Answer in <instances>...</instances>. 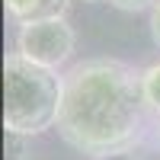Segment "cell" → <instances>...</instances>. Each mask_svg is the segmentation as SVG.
I'll list each match as a JSON object with an SVG mask.
<instances>
[{
	"label": "cell",
	"instance_id": "7",
	"mask_svg": "<svg viewBox=\"0 0 160 160\" xmlns=\"http://www.w3.org/2000/svg\"><path fill=\"white\" fill-rule=\"evenodd\" d=\"M151 38H154V45L160 48V0L151 7Z\"/></svg>",
	"mask_w": 160,
	"mask_h": 160
},
{
	"label": "cell",
	"instance_id": "3",
	"mask_svg": "<svg viewBox=\"0 0 160 160\" xmlns=\"http://www.w3.org/2000/svg\"><path fill=\"white\" fill-rule=\"evenodd\" d=\"M74 29L68 19H38V22H22L16 32V55L38 68L58 71L71 61L74 55Z\"/></svg>",
	"mask_w": 160,
	"mask_h": 160
},
{
	"label": "cell",
	"instance_id": "5",
	"mask_svg": "<svg viewBox=\"0 0 160 160\" xmlns=\"http://www.w3.org/2000/svg\"><path fill=\"white\" fill-rule=\"evenodd\" d=\"M141 96H144L148 112L160 115V61L148 64V68L141 71Z\"/></svg>",
	"mask_w": 160,
	"mask_h": 160
},
{
	"label": "cell",
	"instance_id": "8",
	"mask_svg": "<svg viewBox=\"0 0 160 160\" xmlns=\"http://www.w3.org/2000/svg\"><path fill=\"white\" fill-rule=\"evenodd\" d=\"M83 3H99V0H83Z\"/></svg>",
	"mask_w": 160,
	"mask_h": 160
},
{
	"label": "cell",
	"instance_id": "6",
	"mask_svg": "<svg viewBox=\"0 0 160 160\" xmlns=\"http://www.w3.org/2000/svg\"><path fill=\"white\" fill-rule=\"evenodd\" d=\"M109 3L118 7V10H131L135 13V10H144V7H154L157 0H109Z\"/></svg>",
	"mask_w": 160,
	"mask_h": 160
},
{
	"label": "cell",
	"instance_id": "4",
	"mask_svg": "<svg viewBox=\"0 0 160 160\" xmlns=\"http://www.w3.org/2000/svg\"><path fill=\"white\" fill-rule=\"evenodd\" d=\"M68 7H71V0H7V13L19 26L38 22V19H64Z\"/></svg>",
	"mask_w": 160,
	"mask_h": 160
},
{
	"label": "cell",
	"instance_id": "2",
	"mask_svg": "<svg viewBox=\"0 0 160 160\" xmlns=\"http://www.w3.org/2000/svg\"><path fill=\"white\" fill-rule=\"evenodd\" d=\"M64 99V77L38 68L22 55L3 58V128L7 135L32 138L58 125Z\"/></svg>",
	"mask_w": 160,
	"mask_h": 160
},
{
	"label": "cell",
	"instance_id": "1",
	"mask_svg": "<svg viewBox=\"0 0 160 160\" xmlns=\"http://www.w3.org/2000/svg\"><path fill=\"white\" fill-rule=\"evenodd\" d=\"M141 71L118 58L83 61L64 77L58 135L90 157H112L141 138Z\"/></svg>",
	"mask_w": 160,
	"mask_h": 160
}]
</instances>
